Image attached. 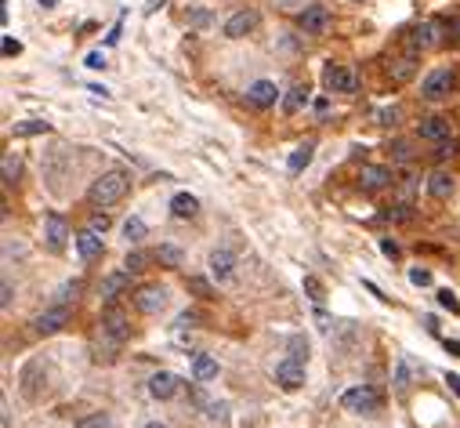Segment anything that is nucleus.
I'll list each match as a JSON object with an SVG mask.
<instances>
[{
	"mask_svg": "<svg viewBox=\"0 0 460 428\" xmlns=\"http://www.w3.org/2000/svg\"><path fill=\"white\" fill-rule=\"evenodd\" d=\"M84 66H87V69H106V55H101V51H91V55L84 58Z\"/></svg>",
	"mask_w": 460,
	"mask_h": 428,
	"instance_id": "nucleus-43",
	"label": "nucleus"
},
{
	"mask_svg": "<svg viewBox=\"0 0 460 428\" xmlns=\"http://www.w3.org/2000/svg\"><path fill=\"white\" fill-rule=\"evenodd\" d=\"M276 385L283 388V392H298V388L304 385V363L293 359V356L283 359V363L276 367Z\"/></svg>",
	"mask_w": 460,
	"mask_h": 428,
	"instance_id": "nucleus-5",
	"label": "nucleus"
},
{
	"mask_svg": "<svg viewBox=\"0 0 460 428\" xmlns=\"http://www.w3.org/2000/svg\"><path fill=\"white\" fill-rule=\"evenodd\" d=\"M4 55H8V58H15V55H22V44L15 40V36H4Z\"/></svg>",
	"mask_w": 460,
	"mask_h": 428,
	"instance_id": "nucleus-44",
	"label": "nucleus"
},
{
	"mask_svg": "<svg viewBox=\"0 0 460 428\" xmlns=\"http://www.w3.org/2000/svg\"><path fill=\"white\" fill-rule=\"evenodd\" d=\"M428 193L435 196V200H446L453 193V174L446 171V167H439V171H431V178H428Z\"/></svg>",
	"mask_w": 460,
	"mask_h": 428,
	"instance_id": "nucleus-20",
	"label": "nucleus"
},
{
	"mask_svg": "<svg viewBox=\"0 0 460 428\" xmlns=\"http://www.w3.org/2000/svg\"><path fill=\"white\" fill-rule=\"evenodd\" d=\"M457 87V77L450 69H431L424 84H420V95L428 98V102H442V98H450V91Z\"/></svg>",
	"mask_w": 460,
	"mask_h": 428,
	"instance_id": "nucleus-3",
	"label": "nucleus"
},
{
	"mask_svg": "<svg viewBox=\"0 0 460 428\" xmlns=\"http://www.w3.org/2000/svg\"><path fill=\"white\" fill-rule=\"evenodd\" d=\"M247 98H250V102L258 106V109H268V106H276L279 91H276V84H272V80H258V84H250Z\"/></svg>",
	"mask_w": 460,
	"mask_h": 428,
	"instance_id": "nucleus-16",
	"label": "nucleus"
},
{
	"mask_svg": "<svg viewBox=\"0 0 460 428\" xmlns=\"http://www.w3.org/2000/svg\"><path fill=\"white\" fill-rule=\"evenodd\" d=\"M410 385V367H406V359H399V367H395V388H406Z\"/></svg>",
	"mask_w": 460,
	"mask_h": 428,
	"instance_id": "nucleus-39",
	"label": "nucleus"
},
{
	"mask_svg": "<svg viewBox=\"0 0 460 428\" xmlns=\"http://www.w3.org/2000/svg\"><path fill=\"white\" fill-rule=\"evenodd\" d=\"M36 4H40V8H55L58 0H36Z\"/></svg>",
	"mask_w": 460,
	"mask_h": 428,
	"instance_id": "nucleus-55",
	"label": "nucleus"
},
{
	"mask_svg": "<svg viewBox=\"0 0 460 428\" xmlns=\"http://www.w3.org/2000/svg\"><path fill=\"white\" fill-rule=\"evenodd\" d=\"M0 174H4V182L11 185L22 174V160H19V153H4V163H0Z\"/></svg>",
	"mask_w": 460,
	"mask_h": 428,
	"instance_id": "nucleus-27",
	"label": "nucleus"
},
{
	"mask_svg": "<svg viewBox=\"0 0 460 428\" xmlns=\"http://www.w3.org/2000/svg\"><path fill=\"white\" fill-rule=\"evenodd\" d=\"M399 117H402V112H399V106H388V109H380V112H377V120L385 123V128H391V123L399 120Z\"/></svg>",
	"mask_w": 460,
	"mask_h": 428,
	"instance_id": "nucleus-38",
	"label": "nucleus"
},
{
	"mask_svg": "<svg viewBox=\"0 0 460 428\" xmlns=\"http://www.w3.org/2000/svg\"><path fill=\"white\" fill-rule=\"evenodd\" d=\"M127 287H131V272H112V276H106V280H101L98 294L106 298V301H112L117 294H123Z\"/></svg>",
	"mask_w": 460,
	"mask_h": 428,
	"instance_id": "nucleus-18",
	"label": "nucleus"
},
{
	"mask_svg": "<svg viewBox=\"0 0 460 428\" xmlns=\"http://www.w3.org/2000/svg\"><path fill=\"white\" fill-rule=\"evenodd\" d=\"M457 149H460L457 138H450V142H439V145H435V160H450V156H457Z\"/></svg>",
	"mask_w": 460,
	"mask_h": 428,
	"instance_id": "nucleus-33",
	"label": "nucleus"
},
{
	"mask_svg": "<svg viewBox=\"0 0 460 428\" xmlns=\"http://www.w3.org/2000/svg\"><path fill=\"white\" fill-rule=\"evenodd\" d=\"M145 428H167V425H160V421H149Z\"/></svg>",
	"mask_w": 460,
	"mask_h": 428,
	"instance_id": "nucleus-56",
	"label": "nucleus"
},
{
	"mask_svg": "<svg viewBox=\"0 0 460 428\" xmlns=\"http://www.w3.org/2000/svg\"><path fill=\"white\" fill-rule=\"evenodd\" d=\"M341 407L348 414H377L380 410V396L374 392V388L359 385V388H348V392L341 396Z\"/></svg>",
	"mask_w": 460,
	"mask_h": 428,
	"instance_id": "nucleus-2",
	"label": "nucleus"
},
{
	"mask_svg": "<svg viewBox=\"0 0 460 428\" xmlns=\"http://www.w3.org/2000/svg\"><path fill=\"white\" fill-rule=\"evenodd\" d=\"M193 377L196 381H210V377H218V363L210 356H196L193 359Z\"/></svg>",
	"mask_w": 460,
	"mask_h": 428,
	"instance_id": "nucleus-25",
	"label": "nucleus"
},
{
	"mask_svg": "<svg viewBox=\"0 0 460 428\" xmlns=\"http://www.w3.org/2000/svg\"><path fill=\"white\" fill-rule=\"evenodd\" d=\"M189 22H193V26H207L210 15H207V11H193V19H189Z\"/></svg>",
	"mask_w": 460,
	"mask_h": 428,
	"instance_id": "nucleus-48",
	"label": "nucleus"
},
{
	"mask_svg": "<svg viewBox=\"0 0 460 428\" xmlns=\"http://www.w3.org/2000/svg\"><path fill=\"white\" fill-rule=\"evenodd\" d=\"M76 250H80V258L84 261H95V258H101V240H98V233H80L76 236Z\"/></svg>",
	"mask_w": 460,
	"mask_h": 428,
	"instance_id": "nucleus-22",
	"label": "nucleus"
},
{
	"mask_svg": "<svg viewBox=\"0 0 460 428\" xmlns=\"http://www.w3.org/2000/svg\"><path fill=\"white\" fill-rule=\"evenodd\" d=\"M51 131V123H44V120H22V123H15V138H33V134H47Z\"/></svg>",
	"mask_w": 460,
	"mask_h": 428,
	"instance_id": "nucleus-26",
	"label": "nucleus"
},
{
	"mask_svg": "<svg viewBox=\"0 0 460 428\" xmlns=\"http://www.w3.org/2000/svg\"><path fill=\"white\" fill-rule=\"evenodd\" d=\"M87 91H91L95 98H106V95H109V91H106V87H98V84H91V87H87Z\"/></svg>",
	"mask_w": 460,
	"mask_h": 428,
	"instance_id": "nucleus-52",
	"label": "nucleus"
},
{
	"mask_svg": "<svg viewBox=\"0 0 460 428\" xmlns=\"http://www.w3.org/2000/svg\"><path fill=\"white\" fill-rule=\"evenodd\" d=\"M178 385H182V381H178V374H167V370H163V374H156V377L149 381V396H152V399H171V396L178 392Z\"/></svg>",
	"mask_w": 460,
	"mask_h": 428,
	"instance_id": "nucleus-17",
	"label": "nucleus"
},
{
	"mask_svg": "<svg viewBox=\"0 0 460 428\" xmlns=\"http://www.w3.org/2000/svg\"><path fill=\"white\" fill-rule=\"evenodd\" d=\"M298 22H301V29L308 33V36H323L334 19H330V8L312 4V8H304V11H301V19H298Z\"/></svg>",
	"mask_w": 460,
	"mask_h": 428,
	"instance_id": "nucleus-7",
	"label": "nucleus"
},
{
	"mask_svg": "<svg viewBox=\"0 0 460 428\" xmlns=\"http://www.w3.org/2000/svg\"><path fill=\"white\" fill-rule=\"evenodd\" d=\"M391 218H395V222H406V218H410V207H395Z\"/></svg>",
	"mask_w": 460,
	"mask_h": 428,
	"instance_id": "nucleus-49",
	"label": "nucleus"
},
{
	"mask_svg": "<svg viewBox=\"0 0 460 428\" xmlns=\"http://www.w3.org/2000/svg\"><path fill=\"white\" fill-rule=\"evenodd\" d=\"M290 352H293V359H304L308 356V342L304 337H290Z\"/></svg>",
	"mask_w": 460,
	"mask_h": 428,
	"instance_id": "nucleus-40",
	"label": "nucleus"
},
{
	"mask_svg": "<svg viewBox=\"0 0 460 428\" xmlns=\"http://www.w3.org/2000/svg\"><path fill=\"white\" fill-rule=\"evenodd\" d=\"M171 211H174V218H193V214L199 211V200L193 193H178L171 200Z\"/></svg>",
	"mask_w": 460,
	"mask_h": 428,
	"instance_id": "nucleus-23",
	"label": "nucleus"
},
{
	"mask_svg": "<svg viewBox=\"0 0 460 428\" xmlns=\"http://www.w3.org/2000/svg\"><path fill=\"white\" fill-rule=\"evenodd\" d=\"M101 334L112 337L117 345H123L127 337H131V326H127V316H123V309L117 305H109L106 312H101Z\"/></svg>",
	"mask_w": 460,
	"mask_h": 428,
	"instance_id": "nucleus-4",
	"label": "nucleus"
},
{
	"mask_svg": "<svg viewBox=\"0 0 460 428\" xmlns=\"http://www.w3.org/2000/svg\"><path fill=\"white\" fill-rule=\"evenodd\" d=\"M193 323H199V316H196V312H182V316L174 320V326H193Z\"/></svg>",
	"mask_w": 460,
	"mask_h": 428,
	"instance_id": "nucleus-47",
	"label": "nucleus"
},
{
	"mask_svg": "<svg viewBox=\"0 0 460 428\" xmlns=\"http://www.w3.org/2000/svg\"><path fill=\"white\" fill-rule=\"evenodd\" d=\"M156 258H160V261H163V265H167V269H178V265H182V250H178L174 243H163Z\"/></svg>",
	"mask_w": 460,
	"mask_h": 428,
	"instance_id": "nucleus-31",
	"label": "nucleus"
},
{
	"mask_svg": "<svg viewBox=\"0 0 460 428\" xmlns=\"http://www.w3.org/2000/svg\"><path fill=\"white\" fill-rule=\"evenodd\" d=\"M304 102H308V87H304V84H293L290 91H287V98H283V112H287V117H293V112H298Z\"/></svg>",
	"mask_w": 460,
	"mask_h": 428,
	"instance_id": "nucleus-24",
	"label": "nucleus"
},
{
	"mask_svg": "<svg viewBox=\"0 0 460 428\" xmlns=\"http://www.w3.org/2000/svg\"><path fill=\"white\" fill-rule=\"evenodd\" d=\"M66 323H69V305H55V309H47V312H40V316L33 320V331L36 334H55Z\"/></svg>",
	"mask_w": 460,
	"mask_h": 428,
	"instance_id": "nucleus-10",
	"label": "nucleus"
},
{
	"mask_svg": "<svg viewBox=\"0 0 460 428\" xmlns=\"http://www.w3.org/2000/svg\"><path fill=\"white\" fill-rule=\"evenodd\" d=\"M163 4H167V0H149V8H145V11H160Z\"/></svg>",
	"mask_w": 460,
	"mask_h": 428,
	"instance_id": "nucleus-54",
	"label": "nucleus"
},
{
	"mask_svg": "<svg viewBox=\"0 0 460 428\" xmlns=\"http://www.w3.org/2000/svg\"><path fill=\"white\" fill-rule=\"evenodd\" d=\"M258 22H261V15L254 8H243V11H236L232 19L225 22V36H232V40H239V36H247V33H254L258 29Z\"/></svg>",
	"mask_w": 460,
	"mask_h": 428,
	"instance_id": "nucleus-8",
	"label": "nucleus"
},
{
	"mask_svg": "<svg viewBox=\"0 0 460 428\" xmlns=\"http://www.w3.org/2000/svg\"><path fill=\"white\" fill-rule=\"evenodd\" d=\"M312 156H315V142H301L298 149L290 153V160H287V167H290V174H301L304 167L312 163Z\"/></svg>",
	"mask_w": 460,
	"mask_h": 428,
	"instance_id": "nucleus-21",
	"label": "nucleus"
},
{
	"mask_svg": "<svg viewBox=\"0 0 460 428\" xmlns=\"http://www.w3.org/2000/svg\"><path fill=\"white\" fill-rule=\"evenodd\" d=\"M439 305H442V309H450L453 316H460V301H457L453 291H439Z\"/></svg>",
	"mask_w": 460,
	"mask_h": 428,
	"instance_id": "nucleus-35",
	"label": "nucleus"
},
{
	"mask_svg": "<svg viewBox=\"0 0 460 428\" xmlns=\"http://www.w3.org/2000/svg\"><path fill=\"white\" fill-rule=\"evenodd\" d=\"M446 385H450V388H453V392L460 396V377H457V374H446Z\"/></svg>",
	"mask_w": 460,
	"mask_h": 428,
	"instance_id": "nucleus-50",
	"label": "nucleus"
},
{
	"mask_svg": "<svg viewBox=\"0 0 460 428\" xmlns=\"http://www.w3.org/2000/svg\"><path fill=\"white\" fill-rule=\"evenodd\" d=\"M446 352H453V356H460V342H446Z\"/></svg>",
	"mask_w": 460,
	"mask_h": 428,
	"instance_id": "nucleus-53",
	"label": "nucleus"
},
{
	"mask_svg": "<svg viewBox=\"0 0 460 428\" xmlns=\"http://www.w3.org/2000/svg\"><path fill=\"white\" fill-rule=\"evenodd\" d=\"M127 189H131V174L127 171H106L101 178L91 182V204L98 207H112V204H120V200L127 196Z\"/></svg>",
	"mask_w": 460,
	"mask_h": 428,
	"instance_id": "nucleus-1",
	"label": "nucleus"
},
{
	"mask_svg": "<svg viewBox=\"0 0 460 428\" xmlns=\"http://www.w3.org/2000/svg\"><path fill=\"white\" fill-rule=\"evenodd\" d=\"M304 291H308V298L315 301V305H323L326 301V287L315 280V276H304Z\"/></svg>",
	"mask_w": 460,
	"mask_h": 428,
	"instance_id": "nucleus-32",
	"label": "nucleus"
},
{
	"mask_svg": "<svg viewBox=\"0 0 460 428\" xmlns=\"http://www.w3.org/2000/svg\"><path fill=\"white\" fill-rule=\"evenodd\" d=\"M417 73V51H410L406 58H395L391 66H388V77L395 80V84H406Z\"/></svg>",
	"mask_w": 460,
	"mask_h": 428,
	"instance_id": "nucleus-19",
	"label": "nucleus"
},
{
	"mask_svg": "<svg viewBox=\"0 0 460 428\" xmlns=\"http://www.w3.org/2000/svg\"><path fill=\"white\" fill-rule=\"evenodd\" d=\"M149 265V254L145 250H127V258H123V269L127 272H142Z\"/></svg>",
	"mask_w": 460,
	"mask_h": 428,
	"instance_id": "nucleus-30",
	"label": "nucleus"
},
{
	"mask_svg": "<svg viewBox=\"0 0 460 428\" xmlns=\"http://www.w3.org/2000/svg\"><path fill=\"white\" fill-rule=\"evenodd\" d=\"M145 233H149V225H145L142 218H127V222H123V236H127L131 243L145 240Z\"/></svg>",
	"mask_w": 460,
	"mask_h": 428,
	"instance_id": "nucleus-29",
	"label": "nucleus"
},
{
	"mask_svg": "<svg viewBox=\"0 0 460 428\" xmlns=\"http://www.w3.org/2000/svg\"><path fill=\"white\" fill-rule=\"evenodd\" d=\"M44 240H47L51 250H62V247H66V240H69V222L62 218L58 211L47 214V222H44Z\"/></svg>",
	"mask_w": 460,
	"mask_h": 428,
	"instance_id": "nucleus-9",
	"label": "nucleus"
},
{
	"mask_svg": "<svg viewBox=\"0 0 460 428\" xmlns=\"http://www.w3.org/2000/svg\"><path fill=\"white\" fill-rule=\"evenodd\" d=\"M69 294H76V283H62L58 294H55V301H58V305H69V301H73Z\"/></svg>",
	"mask_w": 460,
	"mask_h": 428,
	"instance_id": "nucleus-42",
	"label": "nucleus"
},
{
	"mask_svg": "<svg viewBox=\"0 0 460 428\" xmlns=\"http://www.w3.org/2000/svg\"><path fill=\"white\" fill-rule=\"evenodd\" d=\"M417 134L424 138V142H446L450 138V120L446 117H428V120H420V128H417Z\"/></svg>",
	"mask_w": 460,
	"mask_h": 428,
	"instance_id": "nucleus-14",
	"label": "nucleus"
},
{
	"mask_svg": "<svg viewBox=\"0 0 460 428\" xmlns=\"http://www.w3.org/2000/svg\"><path fill=\"white\" fill-rule=\"evenodd\" d=\"M417 153H413V142H406V138H395L391 142V160L395 163H410Z\"/></svg>",
	"mask_w": 460,
	"mask_h": 428,
	"instance_id": "nucleus-28",
	"label": "nucleus"
},
{
	"mask_svg": "<svg viewBox=\"0 0 460 428\" xmlns=\"http://www.w3.org/2000/svg\"><path fill=\"white\" fill-rule=\"evenodd\" d=\"M11 298H15V291H11V283L4 280V287H0V309H11Z\"/></svg>",
	"mask_w": 460,
	"mask_h": 428,
	"instance_id": "nucleus-45",
	"label": "nucleus"
},
{
	"mask_svg": "<svg viewBox=\"0 0 460 428\" xmlns=\"http://www.w3.org/2000/svg\"><path fill=\"white\" fill-rule=\"evenodd\" d=\"M76 428H109V414H87Z\"/></svg>",
	"mask_w": 460,
	"mask_h": 428,
	"instance_id": "nucleus-34",
	"label": "nucleus"
},
{
	"mask_svg": "<svg viewBox=\"0 0 460 428\" xmlns=\"http://www.w3.org/2000/svg\"><path fill=\"white\" fill-rule=\"evenodd\" d=\"M189 291L199 294V298H210V294H214V287H210L207 280H199V276H193V280H189Z\"/></svg>",
	"mask_w": 460,
	"mask_h": 428,
	"instance_id": "nucleus-36",
	"label": "nucleus"
},
{
	"mask_svg": "<svg viewBox=\"0 0 460 428\" xmlns=\"http://www.w3.org/2000/svg\"><path fill=\"white\" fill-rule=\"evenodd\" d=\"M87 229H91V233H106L109 229V214H91V225H87Z\"/></svg>",
	"mask_w": 460,
	"mask_h": 428,
	"instance_id": "nucleus-41",
	"label": "nucleus"
},
{
	"mask_svg": "<svg viewBox=\"0 0 460 428\" xmlns=\"http://www.w3.org/2000/svg\"><path fill=\"white\" fill-rule=\"evenodd\" d=\"M380 254H385V258H399V243H395V240H380Z\"/></svg>",
	"mask_w": 460,
	"mask_h": 428,
	"instance_id": "nucleus-46",
	"label": "nucleus"
},
{
	"mask_svg": "<svg viewBox=\"0 0 460 428\" xmlns=\"http://www.w3.org/2000/svg\"><path fill=\"white\" fill-rule=\"evenodd\" d=\"M323 84L330 87V91H341V95H352L355 91V73L344 69V66H330L323 73Z\"/></svg>",
	"mask_w": 460,
	"mask_h": 428,
	"instance_id": "nucleus-12",
	"label": "nucleus"
},
{
	"mask_svg": "<svg viewBox=\"0 0 460 428\" xmlns=\"http://www.w3.org/2000/svg\"><path fill=\"white\" fill-rule=\"evenodd\" d=\"M439 44V22H417L410 29V51H428Z\"/></svg>",
	"mask_w": 460,
	"mask_h": 428,
	"instance_id": "nucleus-11",
	"label": "nucleus"
},
{
	"mask_svg": "<svg viewBox=\"0 0 460 428\" xmlns=\"http://www.w3.org/2000/svg\"><path fill=\"white\" fill-rule=\"evenodd\" d=\"M117 40H120V26H112V29H109V36H106V44L112 47V44H117Z\"/></svg>",
	"mask_w": 460,
	"mask_h": 428,
	"instance_id": "nucleus-51",
	"label": "nucleus"
},
{
	"mask_svg": "<svg viewBox=\"0 0 460 428\" xmlns=\"http://www.w3.org/2000/svg\"><path fill=\"white\" fill-rule=\"evenodd\" d=\"M210 272H214V280H218V283H228V280H232V276H236V254H232V250H214V254H210Z\"/></svg>",
	"mask_w": 460,
	"mask_h": 428,
	"instance_id": "nucleus-13",
	"label": "nucleus"
},
{
	"mask_svg": "<svg viewBox=\"0 0 460 428\" xmlns=\"http://www.w3.org/2000/svg\"><path fill=\"white\" fill-rule=\"evenodd\" d=\"M410 283H413V287H431V272H428V269H420V265L410 269Z\"/></svg>",
	"mask_w": 460,
	"mask_h": 428,
	"instance_id": "nucleus-37",
	"label": "nucleus"
},
{
	"mask_svg": "<svg viewBox=\"0 0 460 428\" xmlns=\"http://www.w3.org/2000/svg\"><path fill=\"white\" fill-rule=\"evenodd\" d=\"M359 185L370 189V193H377V189L391 185V171L388 167H377V163H366V167L359 171Z\"/></svg>",
	"mask_w": 460,
	"mask_h": 428,
	"instance_id": "nucleus-15",
	"label": "nucleus"
},
{
	"mask_svg": "<svg viewBox=\"0 0 460 428\" xmlns=\"http://www.w3.org/2000/svg\"><path fill=\"white\" fill-rule=\"evenodd\" d=\"M134 305H138V312H145V316H156V312H163V305H167V291L156 287V283L138 287V291H134Z\"/></svg>",
	"mask_w": 460,
	"mask_h": 428,
	"instance_id": "nucleus-6",
	"label": "nucleus"
}]
</instances>
